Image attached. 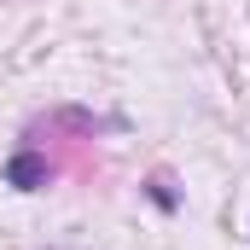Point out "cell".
Instances as JSON below:
<instances>
[{"label":"cell","mask_w":250,"mask_h":250,"mask_svg":"<svg viewBox=\"0 0 250 250\" xmlns=\"http://www.w3.org/2000/svg\"><path fill=\"white\" fill-rule=\"evenodd\" d=\"M53 181V163L41 157V151H18V157H6V187L18 192H41Z\"/></svg>","instance_id":"cell-1"},{"label":"cell","mask_w":250,"mask_h":250,"mask_svg":"<svg viewBox=\"0 0 250 250\" xmlns=\"http://www.w3.org/2000/svg\"><path fill=\"white\" fill-rule=\"evenodd\" d=\"M146 192H151V204H157L163 215H175V209H181V192H175V181H169L163 169H157V175L146 181Z\"/></svg>","instance_id":"cell-2"}]
</instances>
